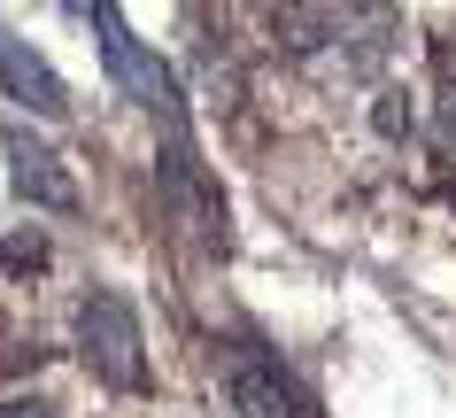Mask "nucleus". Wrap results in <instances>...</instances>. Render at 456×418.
I'll return each mask as SVG.
<instances>
[{
	"mask_svg": "<svg viewBox=\"0 0 456 418\" xmlns=\"http://www.w3.org/2000/svg\"><path fill=\"white\" fill-rule=\"evenodd\" d=\"M0 271H47V233H39V225L8 233V241H0Z\"/></svg>",
	"mask_w": 456,
	"mask_h": 418,
	"instance_id": "obj_9",
	"label": "nucleus"
},
{
	"mask_svg": "<svg viewBox=\"0 0 456 418\" xmlns=\"http://www.w3.org/2000/svg\"><path fill=\"white\" fill-rule=\"evenodd\" d=\"M441 132H449V148H456V94L441 101Z\"/></svg>",
	"mask_w": 456,
	"mask_h": 418,
	"instance_id": "obj_11",
	"label": "nucleus"
},
{
	"mask_svg": "<svg viewBox=\"0 0 456 418\" xmlns=\"http://www.w3.org/2000/svg\"><path fill=\"white\" fill-rule=\"evenodd\" d=\"M62 8H70V16H86V8H94V0H62Z\"/></svg>",
	"mask_w": 456,
	"mask_h": 418,
	"instance_id": "obj_12",
	"label": "nucleus"
},
{
	"mask_svg": "<svg viewBox=\"0 0 456 418\" xmlns=\"http://www.w3.org/2000/svg\"><path fill=\"white\" fill-rule=\"evenodd\" d=\"M0 418H54V403H47V395H8Z\"/></svg>",
	"mask_w": 456,
	"mask_h": 418,
	"instance_id": "obj_10",
	"label": "nucleus"
},
{
	"mask_svg": "<svg viewBox=\"0 0 456 418\" xmlns=\"http://www.w3.org/2000/svg\"><path fill=\"white\" fill-rule=\"evenodd\" d=\"M271 39H279V47H287L294 62H317V54H325V47L340 39V24L325 16V8H302V0H279V8H271Z\"/></svg>",
	"mask_w": 456,
	"mask_h": 418,
	"instance_id": "obj_6",
	"label": "nucleus"
},
{
	"mask_svg": "<svg viewBox=\"0 0 456 418\" xmlns=\"http://www.w3.org/2000/svg\"><path fill=\"white\" fill-rule=\"evenodd\" d=\"M8 186L31 201V209H54V217H70L77 209V178L62 171V155L54 148H39V140H8Z\"/></svg>",
	"mask_w": 456,
	"mask_h": 418,
	"instance_id": "obj_4",
	"label": "nucleus"
},
{
	"mask_svg": "<svg viewBox=\"0 0 456 418\" xmlns=\"http://www.w3.org/2000/svg\"><path fill=\"white\" fill-rule=\"evenodd\" d=\"M0 86H8V101L16 109H31V117H70V86L54 78V62L31 39H0Z\"/></svg>",
	"mask_w": 456,
	"mask_h": 418,
	"instance_id": "obj_3",
	"label": "nucleus"
},
{
	"mask_svg": "<svg viewBox=\"0 0 456 418\" xmlns=\"http://www.w3.org/2000/svg\"><path fill=\"white\" fill-rule=\"evenodd\" d=\"M371 132H379V140H410V132H418V109H410L403 86H379V94H371Z\"/></svg>",
	"mask_w": 456,
	"mask_h": 418,
	"instance_id": "obj_8",
	"label": "nucleus"
},
{
	"mask_svg": "<svg viewBox=\"0 0 456 418\" xmlns=\"http://www.w3.org/2000/svg\"><path fill=\"white\" fill-rule=\"evenodd\" d=\"M86 16H94V31H101V62H109V78H117V86L140 101L155 124H163L170 148H186V101H178V78H170L140 39H132V24L117 16V0H94Z\"/></svg>",
	"mask_w": 456,
	"mask_h": 418,
	"instance_id": "obj_1",
	"label": "nucleus"
},
{
	"mask_svg": "<svg viewBox=\"0 0 456 418\" xmlns=\"http://www.w3.org/2000/svg\"><path fill=\"white\" fill-rule=\"evenodd\" d=\"M232 411H240V418H310V403L294 395L287 372H271V365L248 357V365L232 372Z\"/></svg>",
	"mask_w": 456,
	"mask_h": 418,
	"instance_id": "obj_5",
	"label": "nucleus"
},
{
	"mask_svg": "<svg viewBox=\"0 0 456 418\" xmlns=\"http://www.w3.org/2000/svg\"><path fill=\"white\" fill-rule=\"evenodd\" d=\"M224 31H209V24H193V70H201V94L209 101H240V70H232V54L216 47Z\"/></svg>",
	"mask_w": 456,
	"mask_h": 418,
	"instance_id": "obj_7",
	"label": "nucleus"
},
{
	"mask_svg": "<svg viewBox=\"0 0 456 418\" xmlns=\"http://www.w3.org/2000/svg\"><path fill=\"white\" fill-rule=\"evenodd\" d=\"M77 357L109 380V388H147V341H140V310L117 287H94L77 302Z\"/></svg>",
	"mask_w": 456,
	"mask_h": 418,
	"instance_id": "obj_2",
	"label": "nucleus"
}]
</instances>
